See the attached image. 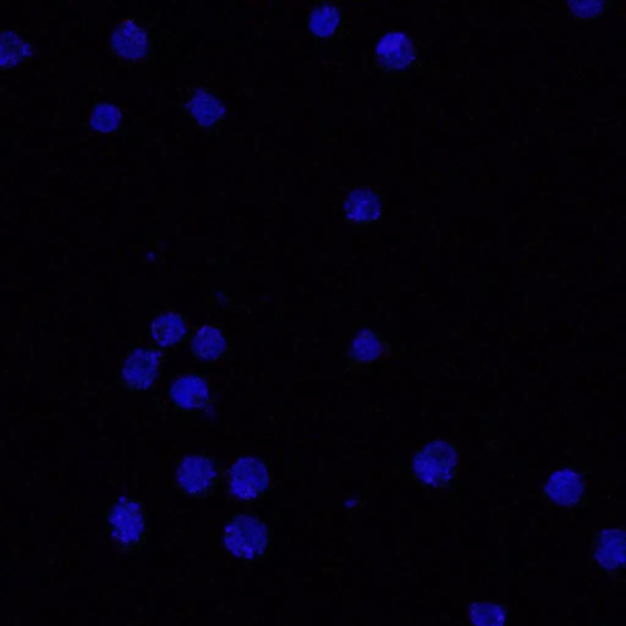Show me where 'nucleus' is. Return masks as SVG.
Wrapping results in <instances>:
<instances>
[{
  "mask_svg": "<svg viewBox=\"0 0 626 626\" xmlns=\"http://www.w3.org/2000/svg\"><path fill=\"white\" fill-rule=\"evenodd\" d=\"M340 21V13L333 5L323 4L313 10L310 27L316 36L328 37L336 31Z\"/></svg>",
  "mask_w": 626,
  "mask_h": 626,
  "instance_id": "6ab92c4d",
  "label": "nucleus"
},
{
  "mask_svg": "<svg viewBox=\"0 0 626 626\" xmlns=\"http://www.w3.org/2000/svg\"><path fill=\"white\" fill-rule=\"evenodd\" d=\"M191 349L202 361H214L227 351V339L218 328L203 326L192 339Z\"/></svg>",
  "mask_w": 626,
  "mask_h": 626,
  "instance_id": "4468645a",
  "label": "nucleus"
},
{
  "mask_svg": "<svg viewBox=\"0 0 626 626\" xmlns=\"http://www.w3.org/2000/svg\"><path fill=\"white\" fill-rule=\"evenodd\" d=\"M163 355L151 348L135 349L125 360L122 381L125 387L134 391H146L157 380Z\"/></svg>",
  "mask_w": 626,
  "mask_h": 626,
  "instance_id": "39448f33",
  "label": "nucleus"
},
{
  "mask_svg": "<svg viewBox=\"0 0 626 626\" xmlns=\"http://www.w3.org/2000/svg\"><path fill=\"white\" fill-rule=\"evenodd\" d=\"M624 532L619 530L603 531L597 541L596 558L601 568L617 570L624 560Z\"/></svg>",
  "mask_w": 626,
  "mask_h": 626,
  "instance_id": "ddd939ff",
  "label": "nucleus"
},
{
  "mask_svg": "<svg viewBox=\"0 0 626 626\" xmlns=\"http://www.w3.org/2000/svg\"><path fill=\"white\" fill-rule=\"evenodd\" d=\"M345 212L351 222L362 225L372 224L382 216V202L373 191H354L345 202Z\"/></svg>",
  "mask_w": 626,
  "mask_h": 626,
  "instance_id": "9b49d317",
  "label": "nucleus"
},
{
  "mask_svg": "<svg viewBox=\"0 0 626 626\" xmlns=\"http://www.w3.org/2000/svg\"><path fill=\"white\" fill-rule=\"evenodd\" d=\"M151 334L153 339L161 347H170L181 342L188 334V327L184 318L174 312H166L159 315L152 322Z\"/></svg>",
  "mask_w": 626,
  "mask_h": 626,
  "instance_id": "f8f14e48",
  "label": "nucleus"
},
{
  "mask_svg": "<svg viewBox=\"0 0 626 626\" xmlns=\"http://www.w3.org/2000/svg\"><path fill=\"white\" fill-rule=\"evenodd\" d=\"M31 56L30 43L13 31L0 32V68L18 67Z\"/></svg>",
  "mask_w": 626,
  "mask_h": 626,
  "instance_id": "2eb2a0df",
  "label": "nucleus"
},
{
  "mask_svg": "<svg viewBox=\"0 0 626 626\" xmlns=\"http://www.w3.org/2000/svg\"><path fill=\"white\" fill-rule=\"evenodd\" d=\"M120 122H122V114L112 104L101 103L93 109L91 125L93 129L101 133H111L118 128Z\"/></svg>",
  "mask_w": 626,
  "mask_h": 626,
  "instance_id": "aec40b11",
  "label": "nucleus"
},
{
  "mask_svg": "<svg viewBox=\"0 0 626 626\" xmlns=\"http://www.w3.org/2000/svg\"><path fill=\"white\" fill-rule=\"evenodd\" d=\"M469 618L474 626H505V612L496 603H472L469 608Z\"/></svg>",
  "mask_w": 626,
  "mask_h": 626,
  "instance_id": "a211bd4d",
  "label": "nucleus"
},
{
  "mask_svg": "<svg viewBox=\"0 0 626 626\" xmlns=\"http://www.w3.org/2000/svg\"><path fill=\"white\" fill-rule=\"evenodd\" d=\"M112 48L119 57L124 59H140L147 51L146 32L134 20L125 19L114 31Z\"/></svg>",
  "mask_w": 626,
  "mask_h": 626,
  "instance_id": "9d476101",
  "label": "nucleus"
},
{
  "mask_svg": "<svg viewBox=\"0 0 626 626\" xmlns=\"http://www.w3.org/2000/svg\"><path fill=\"white\" fill-rule=\"evenodd\" d=\"M224 545L234 557L246 560L260 558L269 545V532L261 520L238 515L225 527Z\"/></svg>",
  "mask_w": 626,
  "mask_h": 626,
  "instance_id": "f03ea898",
  "label": "nucleus"
},
{
  "mask_svg": "<svg viewBox=\"0 0 626 626\" xmlns=\"http://www.w3.org/2000/svg\"><path fill=\"white\" fill-rule=\"evenodd\" d=\"M112 536L123 547H133L142 540L146 531L144 509L131 499H120L115 504L111 518Z\"/></svg>",
  "mask_w": 626,
  "mask_h": 626,
  "instance_id": "20e7f679",
  "label": "nucleus"
},
{
  "mask_svg": "<svg viewBox=\"0 0 626 626\" xmlns=\"http://www.w3.org/2000/svg\"><path fill=\"white\" fill-rule=\"evenodd\" d=\"M570 13L576 20L590 21L600 18L604 12V3L601 2H578L569 4Z\"/></svg>",
  "mask_w": 626,
  "mask_h": 626,
  "instance_id": "412c9836",
  "label": "nucleus"
},
{
  "mask_svg": "<svg viewBox=\"0 0 626 626\" xmlns=\"http://www.w3.org/2000/svg\"><path fill=\"white\" fill-rule=\"evenodd\" d=\"M269 474L257 457L240 458L229 472V490L241 501H251L267 490Z\"/></svg>",
  "mask_w": 626,
  "mask_h": 626,
  "instance_id": "7ed1b4c3",
  "label": "nucleus"
},
{
  "mask_svg": "<svg viewBox=\"0 0 626 626\" xmlns=\"http://www.w3.org/2000/svg\"><path fill=\"white\" fill-rule=\"evenodd\" d=\"M378 67L387 73H402L413 67L417 58L416 47L404 32H389L381 38L376 48Z\"/></svg>",
  "mask_w": 626,
  "mask_h": 626,
  "instance_id": "0eeeda50",
  "label": "nucleus"
},
{
  "mask_svg": "<svg viewBox=\"0 0 626 626\" xmlns=\"http://www.w3.org/2000/svg\"><path fill=\"white\" fill-rule=\"evenodd\" d=\"M169 395L179 408L200 409L210 400V386L205 378L200 376H183L174 381Z\"/></svg>",
  "mask_w": 626,
  "mask_h": 626,
  "instance_id": "1a4fd4ad",
  "label": "nucleus"
},
{
  "mask_svg": "<svg viewBox=\"0 0 626 626\" xmlns=\"http://www.w3.org/2000/svg\"><path fill=\"white\" fill-rule=\"evenodd\" d=\"M458 468V453L452 443L433 441L419 450L413 460L417 480L430 487H444L454 479Z\"/></svg>",
  "mask_w": 626,
  "mask_h": 626,
  "instance_id": "f257e3e1",
  "label": "nucleus"
},
{
  "mask_svg": "<svg viewBox=\"0 0 626 626\" xmlns=\"http://www.w3.org/2000/svg\"><path fill=\"white\" fill-rule=\"evenodd\" d=\"M191 112L203 126H212L223 117L222 103L206 92H197L191 101Z\"/></svg>",
  "mask_w": 626,
  "mask_h": 626,
  "instance_id": "dca6fc26",
  "label": "nucleus"
},
{
  "mask_svg": "<svg viewBox=\"0 0 626 626\" xmlns=\"http://www.w3.org/2000/svg\"><path fill=\"white\" fill-rule=\"evenodd\" d=\"M217 469L211 459L202 455H189L178 469V485L192 497H202L211 493L217 483Z\"/></svg>",
  "mask_w": 626,
  "mask_h": 626,
  "instance_id": "423d86ee",
  "label": "nucleus"
},
{
  "mask_svg": "<svg viewBox=\"0 0 626 626\" xmlns=\"http://www.w3.org/2000/svg\"><path fill=\"white\" fill-rule=\"evenodd\" d=\"M584 492L585 485L581 476L570 469L554 472L545 486L546 496L562 507H573L580 503Z\"/></svg>",
  "mask_w": 626,
  "mask_h": 626,
  "instance_id": "6e6552de",
  "label": "nucleus"
},
{
  "mask_svg": "<svg viewBox=\"0 0 626 626\" xmlns=\"http://www.w3.org/2000/svg\"><path fill=\"white\" fill-rule=\"evenodd\" d=\"M383 344L370 329H365L356 336L351 348V355L360 362H372L380 358Z\"/></svg>",
  "mask_w": 626,
  "mask_h": 626,
  "instance_id": "f3484780",
  "label": "nucleus"
}]
</instances>
